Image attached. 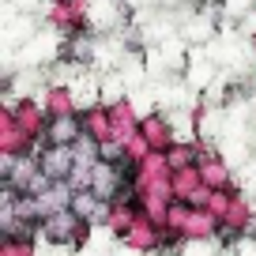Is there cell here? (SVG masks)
Returning a JSON list of instances; mask_svg holds the SVG:
<instances>
[{
    "mask_svg": "<svg viewBox=\"0 0 256 256\" xmlns=\"http://www.w3.org/2000/svg\"><path fill=\"white\" fill-rule=\"evenodd\" d=\"M42 174H46L49 181L68 177L72 174V151H68V147H53V151L46 154V162H42Z\"/></svg>",
    "mask_w": 256,
    "mask_h": 256,
    "instance_id": "cell-1",
    "label": "cell"
},
{
    "mask_svg": "<svg viewBox=\"0 0 256 256\" xmlns=\"http://www.w3.org/2000/svg\"><path fill=\"white\" fill-rule=\"evenodd\" d=\"M64 204H68V188H53V192L42 196V208H46V211H60Z\"/></svg>",
    "mask_w": 256,
    "mask_h": 256,
    "instance_id": "cell-2",
    "label": "cell"
},
{
    "mask_svg": "<svg viewBox=\"0 0 256 256\" xmlns=\"http://www.w3.org/2000/svg\"><path fill=\"white\" fill-rule=\"evenodd\" d=\"M76 211H80L83 218H90V211H94V196H90V192H80V196H76Z\"/></svg>",
    "mask_w": 256,
    "mask_h": 256,
    "instance_id": "cell-4",
    "label": "cell"
},
{
    "mask_svg": "<svg viewBox=\"0 0 256 256\" xmlns=\"http://www.w3.org/2000/svg\"><path fill=\"white\" fill-rule=\"evenodd\" d=\"M68 136H76L72 120H56V124H53V140H56V144H68Z\"/></svg>",
    "mask_w": 256,
    "mask_h": 256,
    "instance_id": "cell-3",
    "label": "cell"
}]
</instances>
